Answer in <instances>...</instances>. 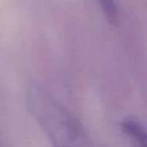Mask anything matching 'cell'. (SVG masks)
<instances>
[{
	"label": "cell",
	"instance_id": "6da1fadb",
	"mask_svg": "<svg viewBox=\"0 0 147 147\" xmlns=\"http://www.w3.org/2000/svg\"><path fill=\"white\" fill-rule=\"evenodd\" d=\"M30 106L53 147H84L76 120L51 97L35 92L30 96Z\"/></svg>",
	"mask_w": 147,
	"mask_h": 147
},
{
	"label": "cell",
	"instance_id": "7a4b0ae2",
	"mask_svg": "<svg viewBox=\"0 0 147 147\" xmlns=\"http://www.w3.org/2000/svg\"><path fill=\"white\" fill-rule=\"evenodd\" d=\"M123 132L133 147H147V129L137 120L128 119L121 124Z\"/></svg>",
	"mask_w": 147,
	"mask_h": 147
},
{
	"label": "cell",
	"instance_id": "3957f363",
	"mask_svg": "<svg viewBox=\"0 0 147 147\" xmlns=\"http://www.w3.org/2000/svg\"><path fill=\"white\" fill-rule=\"evenodd\" d=\"M97 3L99 4L102 9V13L107 17V20L110 21H116L117 18V4L116 0H97Z\"/></svg>",
	"mask_w": 147,
	"mask_h": 147
}]
</instances>
